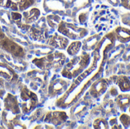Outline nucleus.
<instances>
[{"mask_svg": "<svg viewBox=\"0 0 130 129\" xmlns=\"http://www.w3.org/2000/svg\"><path fill=\"white\" fill-rule=\"evenodd\" d=\"M38 104L37 95L27 86H23L20 90V107L21 113L29 114L36 109Z\"/></svg>", "mask_w": 130, "mask_h": 129, "instance_id": "obj_4", "label": "nucleus"}, {"mask_svg": "<svg viewBox=\"0 0 130 129\" xmlns=\"http://www.w3.org/2000/svg\"><path fill=\"white\" fill-rule=\"evenodd\" d=\"M0 78H3L8 82L14 83L18 80V76L10 65L0 62Z\"/></svg>", "mask_w": 130, "mask_h": 129, "instance_id": "obj_10", "label": "nucleus"}, {"mask_svg": "<svg viewBox=\"0 0 130 129\" xmlns=\"http://www.w3.org/2000/svg\"><path fill=\"white\" fill-rule=\"evenodd\" d=\"M120 120L121 122V123L123 124V125L125 128H129L130 126V116L126 115V114H123L120 118Z\"/></svg>", "mask_w": 130, "mask_h": 129, "instance_id": "obj_21", "label": "nucleus"}, {"mask_svg": "<svg viewBox=\"0 0 130 129\" xmlns=\"http://www.w3.org/2000/svg\"><path fill=\"white\" fill-rule=\"evenodd\" d=\"M129 112H130V107H129Z\"/></svg>", "mask_w": 130, "mask_h": 129, "instance_id": "obj_26", "label": "nucleus"}, {"mask_svg": "<svg viewBox=\"0 0 130 129\" xmlns=\"http://www.w3.org/2000/svg\"><path fill=\"white\" fill-rule=\"evenodd\" d=\"M19 0H0V8L18 11Z\"/></svg>", "mask_w": 130, "mask_h": 129, "instance_id": "obj_13", "label": "nucleus"}, {"mask_svg": "<svg viewBox=\"0 0 130 129\" xmlns=\"http://www.w3.org/2000/svg\"><path fill=\"white\" fill-rule=\"evenodd\" d=\"M62 21L61 17L56 14H48L46 16V21L51 28H57L59 24Z\"/></svg>", "mask_w": 130, "mask_h": 129, "instance_id": "obj_18", "label": "nucleus"}, {"mask_svg": "<svg viewBox=\"0 0 130 129\" xmlns=\"http://www.w3.org/2000/svg\"><path fill=\"white\" fill-rule=\"evenodd\" d=\"M69 116L66 112L63 111H50L46 113L44 117V122L53 125H60L65 123Z\"/></svg>", "mask_w": 130, "mask_h": 129, "instance_id": "obj_8", "label": "nucleus"}, {"mask_svg": "<svg viewBox=\"0 0 130 129\" xmlns=\"http://www.w3.org/2000/svg\"><path fill=\"white\" fill-rule=\"evenodd\" d=\"M5 94V90L2 89V88H0V99L2 98V97H3V95H4ZM0 106H1V103H0Z\"/></svg>", "mask_w": 130, "mask_h": 129, "instance_id": "obj_25", "label": "nucleus"}, {"mask_svg": "<svg viewBox=\"0 0 130 129\" xmlns=\"http://www.w3.org/2000/svg\"><path fill=\"white\" fill-rule=\"evenodd\" d=\"M108 84L104 81V80L99 81L98 82L94 83L92 87L90 88V94L94 97H98L100 95H101L107 88Z\"/></svg>", "mask_w": 130, "mask_h": 129, "instance_id": "obj_12", "label": "nucleus"}, {"mask_svg": "<svg viewBox=\"0 0 130 129\" xmlns=\"http://www.w3.org/2000/svg\"><path fill=\"white\" fill-rule=\"evenodd\" d=\"M37 0H19L18 2V11H24L30 7L34 6Z\"/></svg>", "mask_w": 130, "mask_h": 129, "instance_id": "obj_19", "label": "nucleus"}, {"mask_svg": "<svg viewBox=\"0 0 130 129\" xmlns=\"http://www.w3.org/2000/svg\"><path fill=\"white\" fill-rule=\"evenodd\" d=\"M116 33L118 37V40L123 43L130 40V30L126 28L118 27L116 30Z\"/></svg>", "mask_w": 130, "mask_h": 129, "instance_id": "obj_15", "label": "nucleus"}, {"mask_svg": "<svg viewBox=\"0 0 130 129\" xmlns=\"http://www.w3.org/2000/svg\"><path fill=\"white\" fill-rule=\"evenodd\" d=\"M4 109L2 113V121L8 128H15L19 124L21 110L16 96L7 94L4 98Z\"/></svg>", "mask_w": 130, "mask_h": 129, "instance_id": "obj_1", "label": "nucleus"}, {"mask_svg": "<svg viewBox=\"0 0 130 129\" xmlns=\"http://www.w3.org/2000/svg\"><path fill=\"white\" fill-rule=\"evenodd\" d=\"M6 34L4 33V31L2 30V27L0 26V46H1V43H2V41L5 40V38L6 37Z\"/></svg>", "mask_w": 130, "mask_h": 129, "instance_id": "obj_22", "label": "nucleus"}, {"mask_svg": "<svg viewBox=\"0 0 130 129\" xmlns=\"http://www.w3.org/2000/svg\"><path fill=\"white\" fill-rule=\"evenodd\" d=\"M57 31L66 36L68 39L78 40L82 39L88 34V30L83 27H78L73 24L61 21L57 27Z\"/></svg>", "mask_w": 130, "mask_h": 129, "instance_id": "obj_5", "label": "nucleus"}, {"mask_svg": "<svg viewBox=\"0 0 130 129\" xmlns=\"http://www.w3.org/2000/svg\"><path fill=\"white\" fill-rule=\"evenodd\" d=\"M121 3L123 7L130 9V0H121Z\"/></svg>", "mask_w": 130, "mask_h": 129, "instance_id": "obj_23", "label": "nucleus"}, {"mask_svg": "<svg viewBox=\"0 0 130 129\" xmlns=\"http://www.w3.org/2000/svg\"><path fill=\"white\" fill-rule=\"evenodd\" d=\"M66 60V56L64 53L55 52L40 58H34L31 62L40 70L48 71L63 67Z\"/></svg>", "mask_w": 130, "mask_h": 129, "instance_id": "obj_3", "label": "nucleus"}, {"mask_svg": "<svg viewBox=\"0 0 130 129\" xmlns=\"http://www.w3.org/2000/svg\"><path fill=\"white\" fill-rule=\"evenodd\" d=\"M107 125V122L105 121L104 119H98L94 122V128H108Z\"/></svg>", "mask_w": 130, "mask_h": 129, "instance_id": "obj_20", "label": "nucleus"}, {"mask_svg": "<svg viewBox=\"0 0 130 129\" xmlns=\"http://www.w3.org/2000/svg\"><path fill=\"white\" fill-rule=\"evenodd\" d=\"M69 82L62 78H56L50 81L48 85L47 96L53 98L63 94L69 88Z\"/></svg>", "mask_w": 130, "mask_h": 129, "instance_id": "obj_7", "label": "nucleus"}, {"mask_svg": "<svg viewBox=\"0 0 130 129\" xmlns=\"http://www.w3.org/2000/svg\"><path fill=\"white\" fill-rule=\"evenodd\" d=\"M117 104L121 110H126V108L130 105L129 94H121L117 99Z\"/></svg>", "mask_w": 130, "mask_h": 129, "instance_id": "obj_16", "label": "nucleus"}, {"mask_svg": "<svg viewBox=\"0 0 130 129\" xmlns=\"http://www.w3.org/2000/svg\"><path fill=\"white\" fill-rule=\"evenodd\" d=\"M46 44L56 49L63 50L66 49L69 46V40L66 36L56 33L53 35L49 36L46 40Z\"/></svg>", "mask_w": 130, "mask_h": 129, "instance_id": "obj_9", "label": "nucleus"}, {"mask_svg": "<svg viewBox=\"0 0 130 129\" xmlns=\"http://www.w3.org/2000/svg\"><path fill=\"white\" fill-rule=\"evenodd\" d=\"M109 2L112 5H117L119 2V0H108Z\"/></svg>", "mask_w": 130, "mask_h": 129, "instance_id": "obj_24", "label": "nucleus"}, {"mask_svg": "<svg viewBox=\"0 0 130 129\" xmlns=\"http://www.w3.org/2000/svg\"><path fill=\"white\" fill-rule=\"evenodd\" d=\"M41 12L38 8H28L22 13V21L24 24L30 25L36 22L40 17Z\"/></svg>", "mask_w": 130, "mask_h": 129, "instance_id": "obj_11", "label": "nucleus"}, {"mask_svg": "<svg viewBox=\"0 0 130 129\" xmlns=\"http://www.w3.org/2000/svg\"><path fill=\"white\" fill-rule=\"evenodd\" d=\"M0 49L15 59H23L26 57L24 48L8 36H6L1 43Z\"/></svg>", "mask_w": 130, "mask_h": 129, "instance_id": "obj_6", "label": "nucleus"}, {"mask_svg": "<svg viewBox=\"0 0 130 129\" xmlns=\"http://www.w3.org/2000/svg\"><path fill=\"white\" fill-rule=\"evenodd\" d=\"M82 43L81 41H78V40L73 41L72 43L69 44V46H67V48H66L67 53L70 56H76L78 53V52L80 51V49L82 48Z\"/></svg>", "mask_w": 130, "mask_h": 129, "instance_id": "obj_14", "label": "nucleus"}, {"mask_svg": "<svg viewBox=\"0 0 130 129\" xmlns=\"http://www.w3.org/2000/svg\"><path fill=\"white\" fill-rule=\"evenodd\" d=\"M90 61L89 54L83 52L80 56L72 58L69 62L63 65L61 71V75L67 79H73L81 75L88 66Z\"/></svg>", "mask_w": 130, "mask_h": 129, "instance_id": "obj_2", "label": "nucleus"}, {"mask_svg": "<svg viewBox=\"0 0 130 129\" xmlns=\"http://www.w3.org/2000/svg\"><path fill=\"white\" fill-rule=\"evenodd\" d=\"M117 84L120 90L123 92H127L130 90V81L127 77L120 76L117 79Z\"/></svg>", "mask_w": 130, "mask_h": 129, "instance_id": "obj_17", "label": "nucleus"}]
</instances>
